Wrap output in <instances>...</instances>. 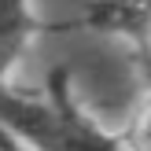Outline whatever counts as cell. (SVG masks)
<instances>
[{
    "mask_svg": "<svg viewBox=\"0 0 151 151\" xmlns=\"http://www.w3.org/2000/svg\"><path fill=\"white\" fill-rule=\"evenodd\" d=\"M0 125L22 137L33 151H118L70 96L66 70H52L48 96H15L0 88Z\"/></svg>",
    "mask_w": 151,
    "mask_h": 151,
    "instance_id": "cell-1",
    "label": "cell"
},
{
    "mask_svg": "<svg viewBox=\"0 0 151 151\" xmlns=\"http://www.w3.org/2000/svg\"><path fill=\"white\" fill-rule=\"evenodd\" d=\"M33 29H37V22H33V11H29V0H0V81L7 78L15 59L29 44Z\"/></svg>",
    "mask_w": 151,
    "mask_h": 151,
    "instance_id": "cell-2",
    "label": "cell"
},
{
    "mask_svg": "<svg viewBox=\"0 0 151 151\" xmlns=\"http://www.w3.org/2000/svg\"><path fill=\"white\" fill-rule=\"evenodd\" d=\"M88 26L107 29V33H129L144 37L151 22V0H100L88 7Z\"/></svg>",
    "mask_w": 151,
    "mask_h": 151,
    "instance_id": "cell-3",
    "label": "cell"
},
{
    "mask_svg": "<svg viewBox=\"0 0 151 151\" xmlns=\"http://www.w3.org/2000/svg\"><path fill=\"white\" fill-rule=\"evenodd\" d=\"M137 147L151 151V107L144 111V118H140V125H137Z\"/></svg>",
    "mask_w": 151,
    "mask_h": 151,
    "instance_id": "cell-4",
    "label": "cell"
},
{
    "mask_svg": "<svg viewBox=\"0 0 151 151\" xmlns=\"http://www.w3.org/2000/svg\"><path fill=\"white\" fill-rule=\"evenodd\" d=\"M140 41H147V59H151V22H147V29H144V37Z\"/></svg>",
    "mask_w": 151,
    "mask_h": 151,
    "instance_id": "cell-5",
    "label": "cell"
}]
</instances>
